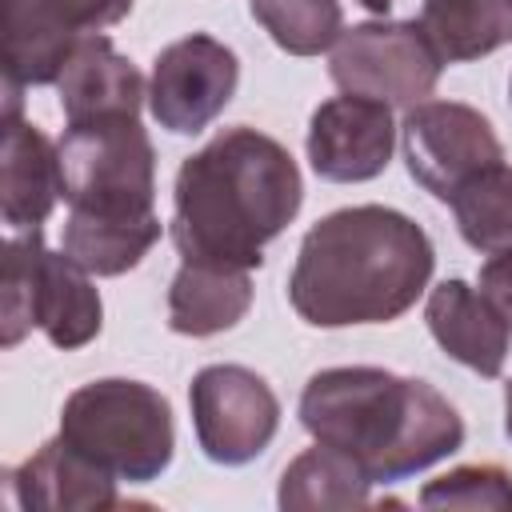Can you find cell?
Instances as JSON below:
<instances>
[{
	"label": "cell",
	"mask_w": 512,
	"mask_h": 512,
	"mask_svg": "<svg viewBox=\"0 0 512 512\" xmlns=\"http://www.w3.org/2000/svg\"><path fill=\"white\" fill-rule=\"evenodd\" d=\"M304 180L292 152L248 128H224L176 172L172 244L188 264L260 268L272 244L300 212Z\"/></svg>",
	"instance_id": "obj_1"
},
{
	"label": "cell",
	"mask_w": 512,
	"mask_h": 512,
	"mask_svg": "<svg viewBox=\"0 0 512 512\" xmlns=\"http://www.w3.org/2000/svg\"><path fill=\"white\" fill-rule=\"evenodd\" d=\"M436 248L428 232L384 204H356L316 220L288 276V304L312 328L388 324L428 288Z\"/></svg>",
	"instance_id": "obj_2"
},
{
	"label": "cell",
	"mask_w": 512,
	"mask_h": 512,
	"mask_svg": "<svg viewBox=\"0 0 512 512\" xmlns=\"http://www.w3.org/2000/svg\"><path fill=\"white\" fill-rule=\"evenodd\" d=\"M296 412L316 444L352 456L372 484H396L464 448V420L448 396L372 364L316 372Z\"/></svg>",
	"instance_id": "obj_3"
},
{
	"label": "cell",
	"mask_w": 512,
	"mask_h": 512,
	"mask_svg": "<svg viewBox=\"0 0 512 512\" xmlns=\"http://www.w3.org/2000/svg\"><path fill=\"white\" fill-rule=\"evenodd\" d=\"M60 436L128 484L156 480L176 452L172 404L152 384L124 376L80 384L64 400Z\"/></svg>",
	"instance_id": "obj_4"
},
{
	"label": "cell",
	"mask_w": 512,
	"mask_h": 512,
	"mask_svg": "<svg viewBox=\"0 0 512 512\" xmlns=\"http://www.w3.org/2000/svg\"><path fill=\"white\" fill-rule=\"evenodd\" d=\"M60 184L68 216L148 220L156 216V148L140 116H92L64 128Z\"/></svg>",
	"instance_id": "obj_5"
},
{
	"label": "cell",
	"mask_w": 512,
	"mask_h": 512,
	"mask_svg": "<svg viewBox=\"0 0 512 512\" xmlns=\"http://www.w3.org/2000/svg\"><path fill=\"white\" fill-rule=\"evenodd\" d=\"M4 348H16L32 328H40L56 348L76 352L100 336L104 304L84 272L64 248L52 252L40 228H28L4 244Z\"/></svg>",
	"instance_id": "obj_6"
},
{
	"label": "cell",
	"mask_w": 512,
	"mask_h": 512,
	"mask_svg": "<svg viewBox=\"0 0 512 512\" xmlns=\"http://www.w3.org/2000/svg\"><path fill=\"white\" fill-rule=\"evenodd\" d=\"M444 72V56L420 28V20H364L340 32L332 44L328 76L340 92L380 100L388 108H412L432 96Z\"/></svg>",
	"instance_id": "obj_7"
},
{
	"label": "cell",
	"mask_w": 512,
	"mask_h": 512,
	"mask_svg": "<svg viewBox=\"0 0 512 512\" xmlns=\"http://www.w3.org/2000/svg\"><path fill=\"white\" fill-rule=\"evenodd\" d=\"M136 0H0L4 12V84H56L72 52L120 24Z\"/></svg>",
	"instance_id": "obj_8"
},
{
	"label": "cell",
	"mask_w": 512,
	"mask_h": 512,
	"mask_svg": "<svg viewBox=\"0 0 512 512\" xmlns=\"http://www.w3.org/2000/svg\"><path fill=\"white\" fill-rule=\"evenodd\" d=\"M400 148H404L408 176L424 192L448 204L480 172L504 164V148L492 124L472 104H460V100L412 104L400 124Z\"/></svg>",
	"instance_id": "obj_9"
},
{
	"label": "cell",
	"mask_w": 512,
	"mask_h": 512,
	"mask_svg": "<svg viewBox=\"0 0 512 512\" xmlns=\"http://www.w3.org/2000/svg\"><path fill=\"white\" fill-rule=\"evenodd\" d=\"M196 444L212 464L236 468L256 460L276 428H280V400L264 376L244 364H208L192 376L188 388Z\"/></svg>",
	"instance_id": "obj_10"
},
{
	"label": "cell",
	"mask_w": 512,
	"mask_h": 512,
	"mask_svg": "<svg viewBox=\"0 0 512 512\" xmlns=\"http://www.w3.org/2000/svg\"><path fill=\"white\" fill-rule=\"evenodd\" d=\"M236 84H240L236 52L208 32H192L156 56L148 80V108L160 128L176 136H196L228 108Z\"/></svg>",
	"instance_id": "obj_11"
},
{
	"label": "cell",
	"mask_w": 512,
	"mask_h": 512,
	"mask_svg": "<svg viewBox=\"0 0 512 512\" xmlns=\"http://www.w3.org/2000/svg\"><path fill=\"white\" fill-rule=\"evenodd\" d=\"M308 164L320 180L360 184L376 180L396 148L392 108L368 96H332L308 120Z\"/></svg>",
	"instance_id": "obj_12"
},
{
	"label": "cell",
	"mask_w": 512,
	"mask_h": 512,
	"mask_svg": "<svg viewBox=\"0 0 512 512\" xmlns=\"http://www.w3.org/2000/svg\"><path fill=\"white\" fill-rule=\"evenodd\" d=\"M12 496L24 512H104L120 508L116 476L76 452L64 436L40 444L20 468L8 472Z\"/></svg>",
	"instance_id": "obj_13"
},
{
	"label": "cell",
	"mask_w": 512,
	"mask_h": 512,
	"mask_svg": "<svg viewBox=\"0 0 512 512\" xmlns=\"http://www.w3.org/2000/svg\"><path fill=\"white\" fill-rule=\"evenodd\" d=\"M424 320H428L432 340L456 364H464V368H472L476 376H488V380H496L504 372L512 324L468 280H444V284H436L428 292Z\"/></svg>",
	"instance_id": "obj_14"
},
{
	"label": "cell",
	"mask_w": 512,
	"mask_h": 512,
	"mask_svg": "<svg viewBox=\"0 0 512 512\" xmlns=\"http://www.w3.org/2000/svg\"><path fill=\"white\" fill-rule=\"evenodd\" d=\"M64 196L60 184V152L56 144L28 120L20 108H4V160H0V212L4 224L16 232L40 228L56 200Z\"/></svg>",
	"instance_id": "obj_15"
},
{
	"label": "cell",
	"mask_w": 512,
	"mask_h": 512,
	"mask_svg": "<svg viewBox=\"0 0 512 512\" xmlns=\"http://www.w3.org/2000/svg\"><path fill=\"white\" fill-rule=\"evenodd\" d=\"M60 108L64 120H92V116H140L144 100H148V84L136 72V64L128 56H120L112 48V40L88 36L72 60L64 64L60 80Z\"/></svg>",
	"instance_id": "obj_16"
},
{
	"label": "cell",
	"mask_w": 512,
	"mask_h": 512,
	"mask_svg": "<svg viewBox=\"0 0 512 512\" xmlns=\"http://www.w3.org/2000/svg\"><path fill=\"white\" fill-rule=\"evenodd\" d=\"M252 308L248 268L180 264L168 284V328L180 336H216L236 328Z\"/></svg>",
	"instance_id": "obj_17"
},
{
	"label": "cell",
	"mask_w": 512,
	"mask_h": 512,
	"mask_svg": "<svg viewBox=\"0 0 512 512\" xmlns=\"http://www.w3.org/2000/svg\"><path fill=\"white\" fill-rule=\"evenodd\" d=\"M420 28L444 64L480 60L512 44V0H424Z\"/></svg>",
	"instance_id": "obj_18"
},
{
	"label": "cell",
	"mask_w": 512,
	"mask_h": 512,
	"mask_svg": "<svg viewBox=\"0 0 512 512\" xmlns=\"http://www.w3.org/2000/svg\"><path fill=\"white\" fill-rule=\"evenodd\" d=\"M368 488L372 480L364 476V468L328 448V444H316L308 452H300L284 476H280V492H276V504L284 512H304V508H364L368 504Z\"/></svg>",
	"instance_id": "obj_19"
},
{
	"label": "cell",
	"mask_w": 512,
	"mask_h": 512,
	"mask_svg": "<svg viewBox=\"0 0 512 512\" xmlns=\"http://www.w3.org/2000/svg\"><path fill=\"white\" fill-rule=\"evenodd\" d=\"M160 240V216L148 220H88L68 216L64 252L92 276H124L132 272Z\"/></svg>",
	"instance_id": "obj_20"
},
{
	"label": "cell",
	"mask_w": 512,
	"mask_h": 512,
	"mask_svg": "<svg viewBox=\"0 0 512 512\" xmlns=\"http://www.w3.org/2000/svg\"><path fill=\"white\" fill-rule=\"evenodd\" d=\"M452 216L468 248L500 252L512 248V168L496 164L452 196Z\"/></svg>",
	"instance_id": "obj_21"
},
{
	"label": "cell",
	"mask_w": 512,
	"mask_h": 512,
	"mask_svg": "<svg viewBox=\"0 0 512 512\" xmlns=\"http://www.w3.org/2000/svg\"><path fill=\"white\" fill-rule=\"evenodd\" d=\"M248 8L288 56H320L344 32L340 0H248Z\"/></svg>",
	"instance_id": "obj_22"
},
{
	"label": "cell",
	"mask_w": 512,
	"mask_h": 512,
	"mask_svg": "<svg viewBox=\"0 0 512 512\" xmlns=\"http://www.w3.org/2000/svg\"><path fill=\"white\" fill-rule=\"evenodd\" d=\"M424 508L512 512V472L500 464H460L420 488Z\"/></svg>",
	"instance_id": "obj_23"
},
{
	"label": "cell",
	"mask_w": 512,
	"mask_h": 512,
	"mask_svg": "<svg viewBox=\"0 0 512 512\" xmlns=\"http://www.w3.org/2000/svg\"><path fill=\"white\" fill-rule=\"evenodd\" d=\"M480 292L500 308V316L512 324V248L492 252L480 264Z\"/></svg>",
	"instance_id": "obj_24"
},
{
	"label": "cell",
	"mask_w": 512,
	"mask_h": 512,
	"mask_svg": "<svg viewBox=\"0 0 512 512\" xmlns=\"http://www.w3.org/2000/svg\"><path fill=\"white\" fill-rule=\"evenodd\" d=\"M504 436L512 440V380L504 384Z\"/></svg>",
	"instance_id": "obj_25"
},
{
	"label": "cell",
	"mask_w": 512,
	"mask_h": 512,
	"mask_svg": "<svg viewBox=\"0 0 512 512\" xmlns=\"http://www.w3.org/2000/svg\"><path fill=\"white\" fill-rule=\"evenodd\" d=\"M360 8H368V12H376V16H388V8H392V0H356Z\"/></svg>",
	"instance_id": "obj_26"
},
{
	"label": "cell",
	"mask_w": 512,
	"mask_h": 512,
	"mask_svg": "<svg viewBox=\"0 0 512 512\" xmlns=\"http://www.w3.org/2000/svg\"><path fill=\"white\" fill-rule=\"evenodd\" d=\"M508 92H512V88H508Z\"/></svg>",
	"instance_id": "obj_27"
}]
</instances>
